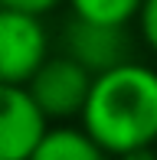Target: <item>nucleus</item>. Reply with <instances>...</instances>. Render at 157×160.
I'll return each instance as SVG.
<instances>
[{"instance_id":"1","label":"nucleus","mask_w":157,"mask_h":160,"mask_svg":"<svg viewBox=\"0 0 157 160\" xmlns=\"http://www.w3.org/2000/svg\"><path fill=\"white\" fill-rule=\"evenodd\" d=\"M78 124L115 160L157 147V65L128 59L95 75Z\"/></svg>"},{"instance_id":"2","label":"nucleus","mask_w":157,"mask_h":160,"mask_svg":"<svg viewBox=\"0 0 157 160\" xmlns=\"http://www.w3.org/2000/svg\"><path fill=\"white\" fill-rule=\"evenodd\" d=\"M49 59L53 33L46 20L0 7V82L26 88Z\"/></svg>"},{"instance_id":"3","label":"nucleus","mask_w":157,"mask_h":160,"mask_svg":"<svg viewBox=\"0 0 157 160\" xmlns=\"http://www.w3.org/2000/svg\"><path fill=\"white\" fill-rule=\"evenodd\" d=\"M92 82H95V75L89 69H82L75 59L62 52H53V59L33 75L26 92L49 118V124H75L85 111Z\"/></svg>"},{"instance_id":"4","label":"nucleus","mask_w":157,"mask_h":160,"mask_svg":"<svg viewBox=\"0 0 157 160\" xmlns=\"http://www.w3.org/2000/svg\"><path fill=\"white\" fill-rule=\"evenodd\" d=\"M46 131L49 118L30 92L0 82V160H30Z\"/></svg>"},{"instance_id":"5","label":"nucleus","mask_w":157,"mask_h":160,"mask_svg":"<svg viewBox=\"0 0 157 160\" xmlns=\"http://www.w3.org/2000/svg\"><path fill=\"white\" fill-rule=\"evenodd\" d=\"M62 56L75 59L92 75H102V72L134 59L128 30L95 26V23H85V20H75V17H69L66 26H62Z\"/></svg>"},{"instance_id":"6","label":"nucleus","mask_w":157,"mask_h":160,"mask_svg":"<svg viewBox=\"0 0 157 160\" xmlns=\"http://www.w3.org/2000/svg\"><path fill=\"white\" fill-rule=\"evenodd\" d=\"M30 160H115V157L105 154L75 121V124H49Z\"/></svg>"},{"instance_id":"7","label":"nucleus","mask_w":157,"mask_h":160,"mask_svg":"<svg viewBox=\"0 0 157 160\" xmlns=\"http://www.w3.org/2000/svg\"><path fill=\"white\" fill-rule=\"evenodd\" d=\"M141 3L144 0H66L69 17L95 26H111V30H128L138 20Z\"/></svg>"},{"instance_id":"8","label":"nucleus","mask_w":157,"mask_h":160,"mask_svg":"<svg viewBox=\"0 0 157 160\" xmlns=\"http://www.w3.org/2000/svg\"><path fill=\"white\" fill-rule=\"evenodd\" d=\"M134 30H138L141 46L151 56H157V0H144L138 10V20H134Z\"/></svg>"},{"instance_id":"9","label":"nucleus","mask_w":157,"mask_h":160,"mask_svg":"<svg viewBox=\"0 0 157 160\" xmlns=\"http://www.w3.org/2000/svg\"><path fill=\"white\" fill-rule=\"evenodd\" d=\"M66 0H0V7L7 10H17V13H30V17H39L46 20L49 13H56Z\"/></svg>"},{"instance_id":"10","label":"nucleus","mask_w":157,"mask_h":160,"mask_svg":"<svg viewBox=\"0 0 157 160\" xmlns=\"http://www.w3.org/2000/svg\"><path fill=\"white\" fill-rule=\"evenodd\" d=\"M118 160H157V147H144V150H131V154L118 157Z\"/></svg>"}]
</instances>
